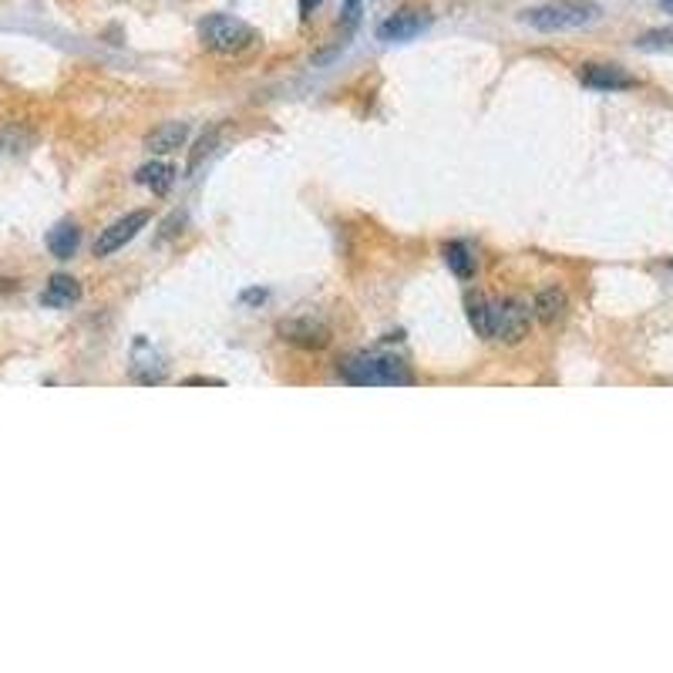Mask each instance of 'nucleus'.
<instances>
[{"instance_id": "obj_20", "label": "nucleus", "mask_w": 673, "mask_h": 673, "mask_svg": "<svg viewBox=\"0 0 673 673\" xmlns=\"http://www.w3.org/2000/svg\"><path fill=\"white\" fill-rule=\"evenodd\" d=\"M243 300H250V303H263V300H266V293H263V290H250V293H243Z\"/></svg>"}, {"instance_id": "obj_8", "label": "nucleus", "mask_w": 673, "mask_h": 673, "mask_svg": "<svg viewBox=\"0 0 673 673\" xmlns=\"http://www.w3.org/2000/svg\"><path fill=\"white\" fill-rule=\"evenodd\" d=\"M132 377L138 384H162L165 381V357L149 340H138L132 354Z\"/></svg>"}, {"instance_id": "obj_14", "label": "nucleus", "mask_w": 673, "mask_h": 673, "mask_svg": "<svg viewBox=\"0 0 673 673\" xmlns=\"http://www.w3.org/2000/svg\"><path fill=\"white\" fill-rule=\"evenodd\" d=\"M78 243H81V229L75 223H58L48 233V250L51 256H58V260H71V256L78 253Z\"/></svg>"}, {"instance_id": "obj_13", "label": "nucleus", "mask_w": 673, "mask_h": 673, "mask_svg": "<svg viewBox=\"0 0 673 673\" xmlns=\"http://www.w3.org/2000/svg\"><path fill=\"white\" fill-rule=\"evenodd\" d=\"M135 182H138V186H145V189H152L155 196H165V192L172 189V182H175V169L169 162H145L142 169L135 172Z\"/></svg>"}, {"instance_id": "obj_9", "label": "nucleus", "mask_w": 673, "mask_h": 673, "mask_svg": "<svg viewBox=\"0 0 673 673\" xmlns=\"http://www.w3.org/2000/svg\"><path fill=\"white\" fill-rule=\"evenodd\" d=\"M280 334H283V340H290V344H297V347H307V350L324 347L330 340V330L313 317L287 320V324H280Z\"/></svg>"}, {"instance_id": "obj_5", "label": "nucleus", "mask_w": 673, "mask_h": 673, "mask_svg": "<svg viewBox=\"0 0 673 673\" xmlns=\"http://www.w3.org/2000/svg\"><path fill=\"white\" fill-rule=\"evenodd\" d=\"M149 219L152 216L145 209H135V212H128V216H122L118 223H112V226L105 229V233L98 236L95 256H112V253H118L125 243H132V239L142 233L145 226H149Z\"/></svg>"}, {"instance_id": "obj_7", "label": "nucleus", "mask_w": 673, "mask_h": 673, "mask_svg": "<svg viewBox=\"0 0 673 673\" xmlns=\"http://www.w3.org/2000/svg\"><path fill=\"white\" fill-rule=\"evenodd\" d=\"M579 81H583L586 88H593V91L636 88V78L626 75V71L616 68V64H583V68H579Z\"/></svg>"}, {"instance_id": "obj_16", "label": "nucleus", "mask_w": 673, "mask_h": 673, "mask_svg": "<svg viewBox=\"0 0 673 673\" xmlns=\"http://www.w3.org/2000/svg\"><path fill=\"white\" fill-rule=\"evenodd\" d=\"M465 307H468V324H472L475 334L482 340L492 337V303L475 293V297H468Z\"/></svg>"}, {"instance_id": "obj_19", "label": "nucleus", "mask_w": 673, "mask_h": 673, "mask_svg": "<svg viewBox=\"0 0 673 673\" xmlns=\"http://www.w3.org/2000/svg\"><path fill=\"white\" fill-rule=\"evenodd\" d=\"M320 4H324V0H300V17H303V21H310L313 11H317Z\"/></svg>"}, {"instance_id": "obj_18", "label": "nucleus", "mask_w": 673, "mask_h": 673, "mask_svg": "<svg viewBox=\"0 0 673 673\" xmlns=\"http://www.w3.org/2000/svg\"><path fill=\"white\" fill-rule=\"evenodd\" d=\"M216 142H219V132L216 128H212V132H206L196 142V149H192V155H189V165H186V172L192 175L202 165V159H206V155H212V149H216Z\"/></svg>"}, {"instance_id": "obj_17", "label": "nucleus", "mask_w": 673, "mask_h": 673, "mask_svg": "<svg viewBox=\"0 0 673 673\" xmlns=\"http://www.w3.org/2000/svg\"><path fill=\"white\" fill-rule=\"evenodd\" d=\"M636 48L640 51H673V27H657V31H647L636 38Z\"/></svg>"}, {"instance_id": "obj_21", "label": "nucleus", "mask_w": 673, "mask_h": 673, "mask_svg": "<svg viewBox=\"0 0 673 673\" xmlns=\"http://www.w3.org/2000/svg\"><path fill=\"white\" fill-rule=\"evenodd\" d=\"M660 7H663V11H667V14H673V0H660Z\"/></svg>"}, {"instance_id": "obj_2", "label": "nucleus", "mask_w": 673, "mask_h": 673, "mask_svg": "<svg viewBox=\"0 0 673 673\" xmlns=\"http://www.w3.org/2000/svg\"><path fill=\"white\" fill-rule=\"evenodd\" d=\"M599 4L593 0H552V4L529 7L522 11V21L536 31L556 34V31H576V27H589L599 21Z\"/></svg>"}, {"instance_id": "obj_12", "label": "nucleus", "mask_w": 673, "mask_h": 673, "mask_svg": "<svg viewBox=\"0 0 673 673\" xmlns=\"http://www.w3.org/2000/svg\"><path fill=\"white\" fill-rule=\"evenodd\" d=\"M78 300H81L78 280H75V276H64V273L51 276L48 287H44V293H41L44 307H71V303H78Z\"/></svg>"}, {"instance_id": "obj_4", "label": "nucleus", "mask_w": 673, "mask_h": 673, "mask_svg": "<svg viewBox=\"0 0 673 673\" xmlns=\"http://www.w3.org/2000/svg\"><path fill=\"white\" fill-rule=\"evenodd\" d=\"M529 327H532L529 303H522V300H499V303H492V337H488V340H502V344H519V340L529 337Z\"/></svg>"}, {"instance_id": "obj_15", "label": "nucleus", "mask_w": 673, "mask_h": 673, "mask_svg": "<svg viewBox=\"0 0 673 673\" xmlns=\"http://www.w3.org/2000/svg\"><path fill=\"white\" fill-rule=\"evenodd\" d=\"M441 253H445L448 270L455 276L468 280V276L475 273V253H472V246L462 243V239H451V243H445V250H441Z\"/></svg>"}, {"instance_id": "obj_6", "label": "nucleus", "mask_w": 673, "mask_h": 673, "mask_svg": "<svg viewBox=\"0 0 673 673\" xmlns=\"http://www.w3.org/2000/svg\"><path fill=\"white\" fill-rule=\"evenodd\" d=\"M428 24H431L428 14H421V11H398L394 17H387L381 27H377V41H384V44L411 41V38H418V34Z\"/></svg>"}, {"instance_id": "obj_1", "label": "nucleus", "mask_w": 673, "mask_h": 673, "mask_svg": "<svg viewBox=\"0 0 673 673\" xmlns=\"http://www.w3.org/2000/svg\"><path fill=\"white\" fill-rule=\"evenodd\" d=\"M337 371L347 384H357V387L414 384V374L408 371V364L391 354H377V350H357V354H347L344 361L337 364Z\"/></svg>"}, {"instance_id": "obj_10", "label": "nucleus", "mask_w": 673, "mask_h": 673, "mask_svg": "<svg viewBox=\"0 0 673 673\" xmlns=\"http://www.w3.org/2000/svg\"><path fill=\"white\" fill-rule=\"evenodd\" d=\"M566 307H569L566 293H562L559 287H546V290H539V293H536V300H532V317H536L539 324L552 327V324H556V320H562V313H566Z\"/></svg>"}, {"instance_id": "obj_3", "label": "nucleus", "mask_w": 673, "mask_h": 673, "mask_svg": "<svg viewBox=\"0 0 673 673\" xmlns=\"http://www.w3.org/2000/svg\"><path fill=\"white\" fill-rule=\"evenodd\" d=\"M199 41L216 54H243L260 41V34H256V27L239 21L233 14H209L199 24Z\"/></svg>"}, {"instance_id": "obj_11", "label": "nucleus", "mask_w": 673, "mask_h": 673, "mask_svg": "<svg viewBox=\"0 0 673 673\" xmlns=\"http://www.w3.org/2000/svg\"><path fill=\"white\" fill-rule=\"evenodd\" d=\"M186 138H189L186 125H182V122H165V125L155 128L149 138H145V149H149L152 155H165V152L182 149V145H186Z\"/></svg>"}]
</instances>
